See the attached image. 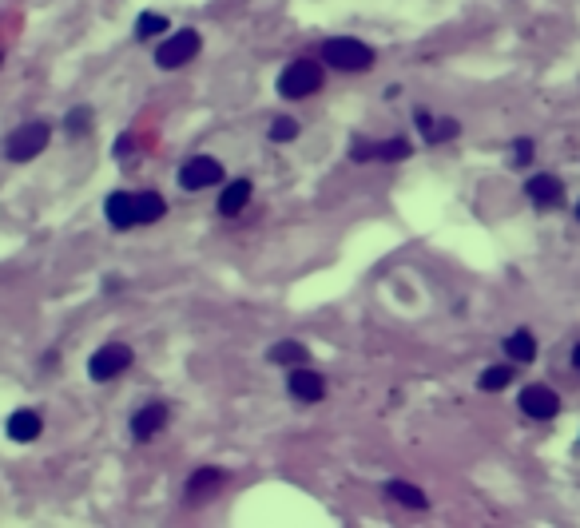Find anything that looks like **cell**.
Returning a JSON list of instances; mask_svg holds the SVG:
<instances>
[{
  "mask_svg": "<svg viewBox=\"0 0 580 528\" xmlns=\"http://www.w3.org/2000/svg\"><path fill=\"white\" fill-rule=\"evenodd\" d=\"M322 60L334 64L338 72H370L374 68V48L362 40H350V36H334L322 44Z\"/></svg>",
  "mask_w": 580,
  "mask_h": 528,
  "instance_id": "6da1fadb",
  "label": "cell"
},
{
  "mask_svg": "<svg viewBox=\"0 0 580 528\" xmlns=\"http://www.w3.org/2000/svg\"><path fill=\"white\" fill-rule=\"evenodd\" d=\"M319 87H322V68L314 60H294L279 76V96H287V100H306Z\"/></svg>",
  "mask_w": 580,
  "mask_h": 528,
  "instance_id": "7a4b0ae2",
  "label": "cell"
},
{
  "mask_svg": "<svg viewBox=\"0 0 580 528\" xmlns=\"http://www.w3.org/2000/svg\"><path fill=\"white\" fill-rule=\"evenodd\" d=\"M203 48V36L195 28H183V32H171L168 40L156 48V64L159 68H183V64H191V56Z\"/></svg>",
  "mask_w": 580,
  "mask_h": 528,
  "instance_id": "3957f363",
  "label": "cell"
},
{
  "mask_svg": "<svg viewBox=\"0 0 580 528\" xmlns=\"http://www.w3.org/2000/svg\"><path fill=\"white\" fill-rule=\"evenodd\" d=\"M48 136H52V131H48V124H40V119H36V124L16 127L13 136H8V147H5L8 159H13V163H28L32 156H40V151L48 147Z\"/></svg>",
  "mask_w": 580,
  "mask_h": 528,
  "instance_id": "277c9868",
  "label": "cell"
},
{
  "mask_svg": "<svg viewBox=\"0 0 580 528\" xmlns=\"http://www.w3.org/2000/svg\"><path fill=\"white\" fill-rule=\"evenodd\" d=\"M131 366V350L127 346H119V342H112V346H104V350H96V358L87 361V373H92V381H112V378H119Z\"/></svg>",
  "mask_w": 580,
  "mask_h": 528,
  "instance_id": "5b68a950",
  "label": "cell"
},
{
  "mask_svg": "<svg viewBox=\"0 0 580 528\" xmlns=\"http://www.w3.org/2000/svg\"><path fill=\"white\" fill-rule=\"evenodd\" d=\"M179 183H183V191H203V187L223 183V168L211 156H195L179 168Z\"/></svg>",
  "mask_w": 580,
  "mask_h": 528,
  "instance_id": "8992f818",
  "label": "cell"
},
{
  "mask_svg": "<svg viewBox=\"0 0 580 528\" xmlns=\"http://www.w3.org/2000/svg\"><path fill=\"white\" fill-rule=\"evenodd\" d=\"M517 401H521V413L537 417V421H553V417L561 413V398L544 386H524Z\"/></svg>",
  "mask_w": 580,
  "mask_h": 528,
  "instance_id": "52a82bcc",
  "label": "cell"
},
{
  "mask_svg": "<svg viewBox=\"0 0 580 528\" xmlns=\"http://www.w3.org/2000/svg\"><path fill=\"white\" fill-rule=\"evenodd\" d=\"M524 191H529L533 207H541V211H553V207L565 203V187L556 175H533V179L524 183Z\"/></svg>",
  "mask_w": 580,
  "mask_h": 528,
  "instance_id": "ba28073f",
  "label": "cell"
},
{
  "mask_svg": "<svg viewBox=\"0 0 580 528\" xmlns=\"http://www.w3.org/2000/svg\"><path fill=\"white\" fill-rule=\"evenodd\" d=\"M354 159H382V163H398V159H410V143L406 139H386V143H354Z\"/></svg>",
  "mask_w": 580,
  "mask_h": 528,
  "instance_id": "9c48e42d",
  "label": "cell"
},
{
  "mask_svg": "<svg viewBox=\"0 0 580 528\" xmlns=\"http://www.w3.org/2000/svg\"><path fill=\"white\" fill-rule=\"evenodd\" d=\"M104 211H107V223H112L116 230L139 227V223H136V195H127V191H116V195H107Z\"/></svg>",
  "mask_w": 580,
  "mask_h": 528,
  "instance_id": "30bf717a",
  "label": "cell"
},
{
  "mask_svg": "<svg viewBox=\"0 0 580 528\" xmlns=\"http://www.w3.org/2000/svg\"><path fill=\"white\" fill-rule=\"evenodd\" d=\"M163 425H168V410L163 405H144V410L131 417V437L136 442H151Z\"/></svg>",
  "mask_w": 580,
  "mask_h": 528,
  "instance_id": "8fae6325",
  "label": "cell"
},
{
  "mask_svg": "<svg viewBox=\"0 0 580 528\" xmlns=\"http://www.w3.org/2000/svg\"><path fill=\"white\" fill-rule=\"evenodd\" d=\"M287 386H290V393H294L299 401H322V393H326L322 373H310V370H294Z\"/></svg>",
  "mask_w": 580,
  "mask_h": 528,
  "instance_id": "7c38bea8",
  "label": "cell"
},
{
  "mask_svg": "<svg viewBox=\"0 0 580 528\" xmlns=\"http://www.w3.org/2000/svg\"><path fill=\"white\" fill-rule=\"evenodd\" d=\"M227 485V472H219V469H199L195 477L188 481V501L195 504V501H207L211 492H219Z\"/></svg>",
  "mask_w": 580,
  "mask_h": 528,
  "instance_id": "4fadbf2b",
  "label": "cell"
},
{
  "mask_svg": "<svg viewBox=\"0 0 580 528\" xmlns=\"http://www.w3.org/2000/svg\"><path fill=\"white\" fill-rule=\"evenodd\" d=\"M40 429H44V421L36 410H20L8 417V437L13 442H32V437H40Z\"/></svg>",
  "mask_w": 580,
  "mask_h": 528,
  "instance_id": "5bb4252c",
  "label": "cell"
},
{
  "mask_svg": "<svg viewBox=\"0 0 580 528\" xmlns=\"http://www.w3.org/2000/svg\"><path fill=\"white\" fill-rule=\"evenodd\" d=\"M163 211H168V203H163L159 191H136V223H159Z\"/></svg>",
  "mask_w": 580,
  "mask_h": 528,
  "instance_id": "9a60e30c",
  "label": "cell"
},
{
  "mask_svg": "<svg viewBox=\"0 0 580 528\" xmlns=\"http://www.w3.org/2000/svg\"><path fill=\"white\" fill-rule=\"evenodd\" d=\"M247 199H250V183L247 179L227 183V191L219 195V215H239L247 207Z\"/></svg>",
  "mask_w": 580,
  "mask_h": 528,
  "instance_id": "2e32d148",
  "label": "cell"
},
{
  "mask_svg": "<svg viewBox=\"0 0 580 528\" xmlns=\"http://www.w3.org/2000/svg\"><path fill=\"white\" fill-rule=\"evenodd\" d=\"M386 497H393L398 504H406V509H413V513H425V509H430L425 492L413 489V485H406V481H390V485H386Z\"/></svg>",
  "mask_w": 580,
  "mask_h": 528,
  "instance_id": "e0dca14e",
  "label": "cell"
},
{
  "mask_svg": "<svg viewBox=\"0 0 580 528\" xmlns=\"http://www.w3.org/2000/svg\"><path fill=\"white\" fill-rule=\"evenodd\" d=\"M505 350H509L513 361H521V366H524V361H533V354H537V342H533L529 330H517V334L505 338Z\"/></svg>",
  "mask_w": 580,
  "mask_h": 528,
  "instance_id": "ac0fdd59",
  "label": "cell"
},
{
  "mask_svg": "<svg viewBox=\"0 0 580 528\" xmlns=\"http://www.w3.org/2000/svg\"><path fill=\"white\" fill-rule=\"evenodd\" d=\"M418 124H422V131H425V139H430V143L453 139L457 131H462V127H457V119H437V124H430V116H425V112H418Z\"/></svg>",
  "mask_w": 580,
  "mask_h": 528,
  "instance_id": "d6986e66",
  "label": "cell"
},
{
  "mask_svg": "<svg viewBox=\"0 0 580 528\" xmlns=\"http://www.w3.org/2000/svg\"><path fill=\"white\" fill-rule=\"evenodd\" d=\"M306 354H310V350H306L302 342H279L275 350H270V361H275V366H302L306 361Z\"/></svg>",
  "mask_w": 580,
  "mask_h": 528,
  "instance_id": "ffe728a7",
  "label": "cell"
},
{
  "mask_svg": "<svg viewBox=\"0 0 580 528\" xmlns=\"http://www.w3.org/2000/svg\"><path fill=\"white\" fill-rule=\"evenodd\" d=\"M159 32H168V16H163V13H144L136 20V36L139 40H151V36H159Z\"/></svg>",
  "mask_w": 580,
  "mask_h": 528,
  "instance_id": "44dd1931",
  "label": "cell"
},
{
  "mask_svg": "<svg viewBox=\"0 0 580 528\" xmlns=\"http://www.w3.org/2000/svg\"><path fill=\"white\" fill-rule=\"evenodd\" d=\"M509 381H513V366H489L485 373H481V390H489V393L505 390Z\"/></svg>",
  "mask_w": 580,
  "mask_h": 528,
  "instance_id": "7402d4cb",
  "label": "cell"
},
{
  "mask_svg": "<svg viewBox=\"0 0 580 528\" xmlns=\"http://www.w3.org/2000/svg\"><path fill=\"white\" fill-rule=\"evenodd\" d=\"M294 136H299V124H294V119L282 116V119H275V124H270V139H275V143H290Z\"/></svg>",
  "mask_w": 580,
  "mask_h": 528,
  "instance_id": "603a6c76",
  "label": "cell"
},
{
  "mask_svg": "<svg viewBox=\"0 0 580 528\" xmlns=\"http://www.w3.org/2000/svg\"><path fill=\"white\" fill-rule=\"evenodd\" d=\"M533 159V143L529 139H517V151H513V163H517V168H524V163Z\"/></svg>",
  "mask_w": 580,
  "mask_h": 528,
  "instance_id": "cb8c5ba5",
  "label": "cell"
},
{
  "mask_svg": "<svg viewBox=\"0 0 580 528\" xmlns=\"http://www.w3.org/2000/svg\"><path fill=\"white\" fill-rule=\"evenodd\" d=\"M87 119H92V112H87V107H80V112H72L68 127H72V131H84V124H87Z\"/></svg>",
  "mask_w": 580,
  "mask_h": 528,
  "instance_id": "d4e9b609",
  "label": "cell"
},
{
  "mask_svg": "<svg viewBox=\"0 0 580 528\" xmlns=\"http://www.w3.org/2000/svg\"><path fill=\"white\" fill-rule=\"evenodd\" d=\"M573 366H576V370H580V346H576V350H573Z\"/></svg>",
  "mask_w": 580,
  "mask_h": 528,
  "instance_id": "484cf974",
  "label": "cell"
},
{
  "mask_svg": "<svg viewBox=\"0 0 580 528\" xmlns=\"http://www.w3.org/2000/svg\"><path fill=\"white\" fill-rule=\"evenodd\" d=\"M576 218H580V203H576Z\"/></svg>",
  "mask_w": 580,
  "mask_h": 528,
  "instance_id": "4316f807",
  "label": "cell"
}]
</instances>
